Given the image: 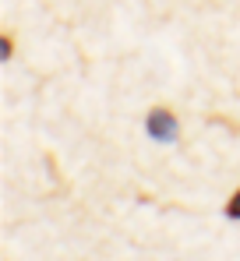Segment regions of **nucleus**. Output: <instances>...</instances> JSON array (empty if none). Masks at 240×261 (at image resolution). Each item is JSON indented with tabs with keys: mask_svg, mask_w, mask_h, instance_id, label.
I'll return each mask as SVG.
<instances>
[{
	"mask_svg": "<svg viewBox=\"0 0 240 261\" xmlns=\"http://www.w3.org/2000/svg\"><path fill=\"white\" fill-rule=\"evenodd\" d=\"M145 134L156 145H177L180 141V117L170 106H152L145 113Z\"/></svg>",
	"mask_w": 240,
	"mask_h": 261,
	"instance_id": "obj_1",
	"label": "nucleus"
},
{
	"mask_svg": "<svg viewBox=\"0 0 240 261\" xmlns=\"http://www.w3.org/2000/svg\"><path fill=\"white\" fill-rule=\"evenodd\" d=\"M223 216L226 219H233V222H240V187L226 198V205H223Z\"/></svg>",
	"mask_w": 240,
	"mask_h": 261,
	"instance_id": "obj_2",
	"label": "nucleus"
},
{
	"mask_svg": "<svg viewBox=\"0 0 240 261\" xmlns=\"http://www.w3.org/2000/svg\"><path fill=\"white\" fill-rule=\"evenodd\" d=\"M11 57H14V36H11V32H4V36H0V60L7 64Z\"/></svg>",
	"mask_w": 240,
	"mask_h": 261,
	"instance_id": "obj_3",
	"label": "nucleus"
}]
</instances>
